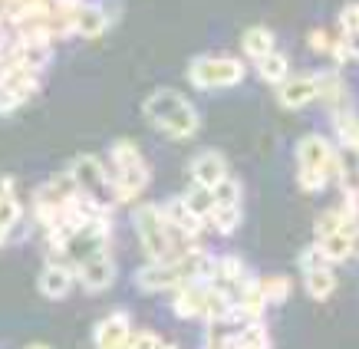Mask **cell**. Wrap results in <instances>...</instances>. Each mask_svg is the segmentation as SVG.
I'll list each match as a JSON object with an SVG mask.
<instances>
[{
	"label": "cell",
	"mask_w": 359,
	"mask_h": 349,
	"mask_svg": "<svg viewBox=\"0 0 359 349\" xmlns=\"http://www.w3.org/2000/svg\"><path fill=\"white\" fill-rule=\"evenodd\" d=\"M211 264H215V254H208L198 244L191 251H182L175 257H165V261H149L145 267H139L135 287L142 294H165V290H175L185 280H208Z\"/></svg>",
	"instance_id": "obj_1"
},
{
	"label": "cell",
	"mask_w": 359,
	"mask_h": 349,
	"mask_svg": "<svg viewBox=\"0 0 359 349\" xmlns=\"http://www.w3.org/2000/svg\"><path fill=\"white\" fill-rule=\"evenodd\" d=\"M142 112L168 139H191L201 129L198 109L182 93H175V89H155L152 96L142 102Z\"/></svg>",
	"instance_id": "obj_2"
},
{
	"label": "cell",
	"mask_w": 359,
	"mask_h": 349,
	"mask_svg": "<svg viewBox=\"0 0 359 349\" xmlns=\"http://www.w3.org/2000/svg\"><path fill=\"white\" fill-rule=\"evenodd\" d=\"M112 198L116 205H132L135 198L149 188L152 182V168L145 162V155L139 152V145L129 142V139H119L112 142Z\"/></svg>",
	"instance_id": "obj_3"
},
{
	"label": "cell",
	"mask_w": 359,
	"mask_h": 349,
	"mask_svg": "<svg viewBox=\"0 0 359 349\" xmlns=\"http://www.w3.org/2000/svg\"><path fill=\"white\" fill-rule=\"evenodd\" d=\"M244 76H248V66L238 56H195L188 63V83L195 89H201V93L241 86Z\"/></svg>",
	"instance_id": "obj_4"
},
{
	"label": "cell",
	"mask_w": 359,
	"mask_h": 349,
	"mask_svg": "<svg viewBox=\"0 0 359 349\" xmlns=\"http://www.w3.org/2000/svg\"><path fill=\"white\" fill-rule=\"evenodd\" d=\"M132 228L139 234V244L149 261H165L175 257L172 238H168V224H165L162 205H135L132 211Z\"/></svg>",
	"instance_id": "obj_5"
},
{
	"label": "cell",
	"mask_w": 359,
	"mask_h": 349,
	"mask_svg": "<svg viewBox=\"0 0 359 349\" xmlns=\"http://www.w3.org/2000/svg\"><path fill=\"white\" fill-rule=\"evenodd\" d=\"M69 178L83 198L96 201V205H116L112 198V174L106 172V165L99 162L96 155H76L69 165Z\"/></svg>",
	"instance_id": "obj_6"
},
{
	"label": "cell",
	"mask_w": 359,
	"mask_h": 349,
	"mask_svg": "<svg viewBox=\"0 0 359 349\" xmlns=\"http://www.w3.org/2000/svg\"><path fill=\"white\" fill-rule=\"evenodd\" d=\"M40 83H43V76L33 73V69H23V66H7V69H0V116L20 109L27 99L36 96Z\"/></svg>",
	"instance_id": "obj_7"
},
{
	"label": "cell",
	"mask_w": 359,
	"mask_h": 349,
	"mask_svg": "<svg viewBox=\"0 0 359 349\" xmlns=\"http://www.w3.org/2000/svg\"><path fill=\"white\" fill-rule=\"evenodd\" d=\"M73 271H76V284L89 294H102V290H109L116 284V261H112L109 251L93 254L83 264H76Z\"/></svg>",
	"instance_id": "obj_8"
},
{
	"label": "cell",
	"mask_w": 359,
	"mask_h": 349,
	"mask_svg": "<svg viewBox=\"0 0 359 349\" xmlns=\"http://www.w3.org/2000/svg\"><path fill=\"white\" fill-rule=\"evenodd\" d=\"M313 83H316V99L323 102L330 109V116L349 109L353 99H349V89L339 76V69H323V73H313Z\"/></svg>",
	"instance_id": "obj_9"
},
{
	"label": "cell",
	"mask_w": 359,
	"mask_h": 349,
	"mask_svg": "<svg viewBox=\"0 0 359 349\" xmlns=\"http://www.w3.org/2000/svg\"><path fill=\"white\" fill-rule=\"evenodd\" d=\"M333 155H337V149H333V142H330L327 135L310 132V135H304L297 142V168H323L330 174Z\"/></svg>",
	"instance_id": "obj_10"
},
{
	"label": "cell",
	"mask_w": 359,
	"mask_h": 349,
	"mask_svg": "<svg viewBox=\"0 0 359 349\" xmlns=\"http://www.w3.org/2000/svg\"><path fill=\"white\" fill-rule=\"evenodd\" d=\"M36 287H40V294H43L46 300H63V296H69L73 287H76V271L63 261H46Z\"/></svg>",
	"instance_id": "obj_11"
},
{
	"label": "cell",
	"mask_w": 359,
	"mask_h": 349,
	"mask_svg": "<svg viewBox=\"0 0 359 349\" xmlns=\"http://www.w3.org/2000/svg\"><path fill=\"white\" fill-rule=\"evenodd\" d=\"M129 333H132V320L126 310H116L109 317H102L93 329V343L96 349H119L122 343H129Z\"/></svg>",
	"instance_id": "obj_12"
},
{
	"label": "cell",
	"mask_w": 359,
	"mask_h": 349,
	"mask_svg": "<svg viewBox=\"0 0 359 349\" xmlns=\"http://www.w3.org/2000/svg\"><path fill=\"white\" fill-rule=\"evenodd\" d=\"M109 27V13L102 4H83L76 0L73 7V36H83V40H96L102 36Z\"/></svg>",
	"instance_id": "obj_13"
},
{
	"label": "cell",
	"mask_w": 359,
	"mask_h": 349,
	"mask_svg": "<svg viewBox=\"0 0 359 349\" xmlns=\"http://www.w3.org/2000/svg\"><path fill=\"white\" fill-rule=\"evenodd\" d=\"M188 172H191V182L195 185H205V188H215L228 174V162H224V155L215 152V149H205V152H198L191 162H188Z\"/></svg>",
	"instance_id": "obj_14"
},
{
	"label": "cell",
	"mask_w": 359,
	"mask_h": 349,
	"mask_svg": "<svg viewBox=\"0 0 359 349\" xmlns=\"http://www.w3.org/2000/svg\"><path fill=\"white\" fill-rule=\"evenodd\" d=\"M208 280H185L172 290V313L178 320H198L201 317V300H205Z\"/></svg>",
	"instance_id": "obj_15"
},
{
	"label": "cell",
	"mask_w": 359,
	"mask_h": 349,
	"mask_svg": "<svg viewBox=\"0 0 359 349\" xmlns=\"http://www.w3.org/2000/svg\"><path fill=\"white\" fill-rule=\"evenodd\" d=\"M316 99V83L313 76H287L277 86V102L283 109H304Z\"/></svg>",
	"instance_id": "obj_16"
},
{
	"label": "cell",
	"mask_w": 359,
	"mask_h": 349,
	"mask_svg": "<svg viewBox=\"0 0 359 349\" xmlns=\"http://www.w3.org/2000/svg\"><path fill=\"white\" fill-rule=\"evenodd\" d=\"M234 313H238L241 323H250V320H264L267 313V300L261 294V284L250 277L248 284L241 287L238 294H234Z\"/></svg>",
	"instance_id": "obj_17"
},
{
	"label": "cell",
	"mask_w": 359,
	"mask_h": 349,
	"mask_svg": "<svg viewBox=\"0 0 359 349\" xmlns=\"http://www.w3.org/2000/svg\"><path fill=\"white\" fill-rule=\"evenodd\" d=\"M20 201H17V195H13V182L11 178H4L0 182V244H7L11 240V234L17 231V224H20Z\"/></svg>",
	"instance_id": "obj_18"
},
{
	"label": "cell",
	"mask_w": 359,
	"mask_h": 349,
	"mask_svg": "<svg viewBox=\"0 0 359 349\" xmlns=\"http://www.w3.org/2000/svg\"><path fill=\"white\" fill-rule=\"evenodd\" d=\"M313 244L327 254V261L337 267V264L353 257V228H339V231H333V234H327V238L313 240Z\"/></svg>",
	"instance_id": "obj_19"
},
{
	"label": "cell",
	"mask_w": 359,
	"mask_h": 349,
	"mask_svg": "<svg viewBox=\"0 0 359 349\" xmlns=\"http://www.w3.org/2000/svg\"><path fill=\"white\" fill-rule=\"evenodd\" d=\"M241 50H244V56L248 60H261V56H267L271 50H277V36H273L271 27H250V30H244V36H241Z\"/></svg>",
	"instance_id": "obj_20"
},
{
	"label": "cell",
	"mask_w": 359,
	"mask_h": 349,
	"mask_svg": "<svg viewBox=\"0 0 359 349\" xmlns=\"http://www.w3.org/2000/svg\"><path fill=\"white\" fill-rule=\"evenodd\" d=\"M234 349H273L271 329L264 327V320L241 323L238 333H234Z\"/></svg>",
	"instance_id": "obj_21"
},
{
	"label": "cell",
	"mask_w": 359,
	"mask_h": 349,
	"mask_svg": "<svg viewBox=\"0 0 359 349\" xmlns=\"http://www.w3.org/2000/svg\"><path fill=\"white\" fill-rule=\"evenodd\" d=\"M241 221H244L241 205H215V207H211V214L205 218V224L215 231V234L228 238V234H234V231L241 228Z\"/></svg>",
	"instance_id": "obj_22"
},
{
	"label": "cell",
	"mask_w": 359,
	"mask_h": 349,
	"mask_svg": "<svg viewBox=\"0 0 359 349\" xmlns=\"http://www.w3.org/2000/svg\"><path fill=\"white\" fill-rule=\"evenodd\" d=\"M333 125H337L339 149H346V152L359 155V116H356V109L349 106V109L337 112V116H333Z\"/></svg>",
	"instance_id": "obj_23"
},
{
	"label": "cell",
	"mask_w": 359,
	"mask_h": 349,
	"mask_svg": "<svg viewBox=\"0 0 359 349\" xmlns=\"http://www.w3.org/2000/svg\"><path fill=\"white\" fill-rule=\"evenodd\" d=\"M304 287L306 294L313 296V300H330L333 296V290H337V273H333V267H316V271H306L304 273Z\"/></svg>",
	"instance_id": "obj_24"
},
{
	"label": "cell",
	"mask_w": 359,
	"mask_h": 349,
	"mask_svg": "<svg viewBox=\"0 0 359 349\" xmlns=\"http://www.w3.org/2000/svg\"><path fill=\"white\" fill-rule=\"evenodd\" d=\"M257 76H261L264 83H271V86H280L283 79L290 76V60H287L280 50H271L267 56L257 60Z\"/></svg>",
	"instance_id": "obj_25"
},
{
	"label": "cell",
	"mask_w": 359,
	"mask_h": 349,
	"mask_svg": "<svg viewBox=\"0 0 359 349\" xmlns=\"http://www.w3.org/2000/svg\"><path fill=\"white\" fill-rule=\"evenodd\" d=\"M182 201H185V207L195 214L198 221H201V224H205V218L211 214V207H215V195H211V188L195 185V182H191V188L182 195Z\"/></svg>",
	"instance_id": "obj_26"
},
{
	"label": "cell",
	"mask_w": 359,
	"mask_h": 349,
	"mask_svg": "<svg viewBox=\"0 0 359 349\" xmlns=\"http://www.w3.org/2000/svg\"><path fill=\"white\" fill-rule=\"evenodd\" d=\"M261 284V294H264V300H267V306H280V303H287L290 300V280L287 277H277V273H271V277H261L257 280Z\"/></svg>",
	"instance_id": "obj_27"
},
{
	"label": "cell",
	"mask_w": 359,
	"mask_h": 349,
	"mask_svg": "<svg viewBox=\"0 0 359 349\" xmlns=\"http://www.w3.org/2000/svg\"><path fill=\"white\" fill-rule=\"evenodd\" d=\"M330 178L323 168H297V185H300V191H306V195H323L330 188Z\"/></svg>",
	"instance_id": "obj_28"
},
{
	"label": "cell",
	"mask_w": 359,
	"mask_h": 349,
	"mask_svg": "<svg viewBox=\"0 0 359 349\" xmlns=\"http://www.w3.org/2000/svg\"><path fill=\"white\" fill-rule=\"evenodd\" d=\"M211 195H215V205H241V182L224 174L218 185L211 188Z\"/></svg>",
	"instance_id": "obj_29"
},
{
	"label": "cell",
	"mask_w": 359,
	"mask_h": 349,
	"mask_svg": "<svg viewBox=\"0 0 359 349\" xmlns=\"http://www.w3.org/2000/svg\"><path fill=\"white\" fill-rule=\"evenodd\" d=\"M297 264H300V273H306V271H316V267H333V264L327 261V254L320 251L316 244H310L300 257H297Z\"/></svg>",
	"instance_id": "obj_30"
},
{
	"label": "cell",
	"mask_w": 359,
	"mask_h": 349,
	"mask_svg": "<svg viewBox=\"0 0 359 349\" xmlns=\"http://www.w3.org/2000/svg\"><path fill=\"white\" fill-rule=\"evenodd\" d=\"M356 30H359V4L349 0L339 11V33H356Z\"/></svg>",
	"instance_id": "obj_31"
},
{
	"label": "cell",
	"mask_w": 359,
	"mask_h": 349,
	"mask_svg": "<svg viewBox=\"0 0 359 349\" xmlns=\"http://www.w3.org/2000/svg\"><path fill=\"white\" fill-rule=\"evenodd\" d=\"M162 346V336L152 333V329H139L129 336V349H158Z\"/></svg>",
	"instance_id": "obj_32"
},
{
	"label": "cell",
	"mask_w": 359,
	"mask_h": 349,
	"mask_svg": "<svg viewBox=\"0 0 359 349\" xmlns=\"http://www.w3.org/2000/svg\"><path fill=\"white\" fill-rule=\"evenodd\" d=\"M339 43L346 50V60H359V30L356 33H339Z\"/></svg>",
	"instance_id": "obj_33"
},
{
	"label": "cell",
	"mask_w": 359,
	"mask_h": 349,
	"mask_svg": "<svg viewBox=\"0 0 359 349\" xmlns=\"http://www.w3.org/2000/svg\"><path fill=\"white\" fill-rule=\"evenodd\" d=\"M306 40H310V50H313V53H327V50H330V36H327V30H320V27H316V30H310V36H306Z\"/></svg>",
	"instance_id": "obj_34"
},
{
	"label": "cell",
	"mask_w": 359,
	"mask_h": 349,
	"mask_svg": "<svg viewBox=\"0 0 359 349\" xmlns=\"http://www.w3.org/2000/svg\"><path fill=\"white\" fill-rule=\"evenodd\" d=\"M353 257H359V224L353 228Z\"/></svg>",
	"instance_id": "obj_35"
},
{
	"label": "cell",
	"mask_w": 359,
	"mask_h": 349,
	"mask_svg": "<svg viewBox=\"0 0 359 349\" xmlns=\"http://www.w3.org/2000/svg\"><path fill=\"white\" fill-rule=\"evenodd\" d=\"M23 349H50V346H43V343H30V346H23Z\"/></svg>",
	"instance_id": "obj_36"
},
{
	"label": "cell",
	"mask_w": 359,
	"mask_h": 349,
	"mask_svg": "<svg viewBox=\"0 0 359 349\" xmlns=\"http://www.w3.org/2000/svg\"><path fill=\"white\" fill-rule=\"evenodd\" d=\"M158 349H178V346H175V343H165V339H162V346H158Z\"/></svg>",
	"instance_id": "obj_37"
},
{
	"label": "cell",
	"mask_w": 359,
	"mask_h": 349,
	"mask_svg": "<svg viewBox=\"0 0 359 349\" xmlns=\"http://www.w3.org/2000/svg\"><path fill=\"white\" fill-rule=\"evenodd\" d=\"M0 46H4V40H0Z\"/></svg>",
	"instance_id": "obj_38"
}]
</instances>
